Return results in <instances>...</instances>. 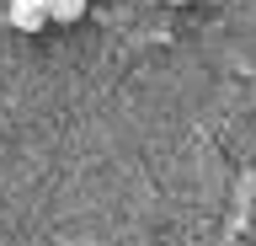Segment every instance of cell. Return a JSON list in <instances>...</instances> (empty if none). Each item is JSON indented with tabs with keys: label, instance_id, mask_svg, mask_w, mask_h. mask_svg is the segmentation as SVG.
<instances>
[{
	"label": "cell",
	"instance_id": "3957f363",
	"mask_svg": "<svg viewBox=\"0 0 256 246\" xmlns=\"http://www.w3.org/2000/svg\"><path fill=\"white\" fill-rule=\"evenodd\" d=\"M166 6H187V0H166Z\"/></svg>",
	"mask_w": 256,
	"mask_h": 246
},
{
	"label": "cell",
	"instance_id": "7a4b0ae2",
	"mask_svg": "<svg viewBox=\"0 0 256 246\" xmlns=\"http://www.w3.org/2000/svg\"><path fill=\"white\" fill-rule=\"evenodd\" d=\"M48 17L59 22V27H75L86 17V0H48Z\"/></svg>",
	"mask_w": 256,
	"mask_h": 246
},
{
	"label": "cell",
	"instance_id": "6da1fadb",
	"mask_svg": "<svg viewBox=\"0 0 256 246\" xmlns=\"http://www.w3.org/2000/svg\"><path fill=\"white\" fill-rule=\"evenodd\" d=\"M6 22L16 33H43L54 17H48V0H6Z\"/></svg>",
	"mask_w": 256,
	"mask_h": 246
}]
</instances>
